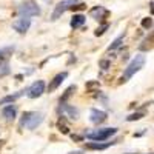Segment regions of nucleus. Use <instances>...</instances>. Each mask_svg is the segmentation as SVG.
<instances>
[{
    "instance_id": "nucleus-1",
    "label": "nucleus",
    "mask_w": 154,
    "mask_h": 154,
    "mask_svg": "<svg viewBox=\"0 0 154 154\" xmlns=\"http://www.w3.org/2000/svg\"><path fill=\"white\" fill-rule=\"evenodd\" d=\"M145 62H146V59H145V56L143 54H137L130 63H128V66L125 68V71H123V75H122V80L120 82H128L131 79V77L136 74V72H139L140 69H142L143 66H145Z\"/></svg>"
},
{
    "instance_id": "nucleus-2",
    "label": "nucleus",
    "mask_w": 154,
    "mask_h": 154,
    "mask_svg": "<svg viewBox=\"0 0 154 154\" xmlns=\"http://www.w3.org/2000/svg\"><path fill=\"white\" fill-rule=\"evenodd\" d=\"M43 122V114L37 111H25L22 119H20V126L28 128V130H35Z\"/></svg>"
},
{
    "instance_id": "nucleus-3",
    "label": "nucleus",
    "mask_w": 154,
    "mask_h": 154,
    "mask_svg": "<svg viewBox=\"0 0 154 154\" xmlns=\"http://www.w3.org/2000/svg\"><path fill=\"white\" fill-rule=\"evenodd\" d=\"M117 133V128H102V130H96L91 133H86L85 137L88 140H94V142H105L111 136Z\"/></svg>"
},
{
    "instance_id": "nucleus-4",
    "label": "nucleus",
    "mask_w": 154,
    "mask_h": 154,
    "mask_svg": "<svg viewBox=\"0 0 154 154\" xmlns=\"http://www.w3.org/2000/svg\"><path fill=\"white\" fill-rule=\"evenodd\" d=\"M19 14L20 17H34V16H40V8L37 6L34 0H26V2L20 3L19 6Z\"/></svg>"
},
{
    "instance_id": "nucleus-5",
    "label": "nucleus",
    "mask_w": 154,
    "mask_h": 154,
    "mask_svg": "<svg viewBox=\"0 0 154 154\" xmlns=\"http://www.w3.org/2000/svg\"><path fill=\"white\" fill-rule=\"evenodd\" d=\"M75 3H79L77 0H63V2H60L56 8H54V11H53V14H51V20H57V19H60V16L65 12L66 9H71Z\"/></svg>"
},
{
    "instance_id": "nucleus-6",
    "label": "nucleus",
    "mask_w": 154,
    "mask_h": 154,
    "mask_svg": "<svg viewBox=\"0 0 154 154\" xmlns=\"http://www.w3.org/2000/svg\"><path fill=\"white\" fill-rule=\"evenodd\" d=\"M57 112L60 116H65V117L71 119V120H77L79 119V114H80L77 108H74L71 105H66V103H60V106L57 108Z\"/></svg>"
},
{
    "instance_id": "nucleus-7",
    "label": "nucleus",
    "mask_w": 154,
    "mask_h": 154,
    "mask_svg": "<svg viewBox=\"0 0 154 154\" xmlns=\"http://www.w3.org/2000/svg\"><path fill=\"white\" fill-rule=\"evenodd\" d=\"M45 82L43 80H37V82H34L29 88H28V93H26V96L29 97V99H37V97H40L43 93H45Z\"/></svg>"
},
{
    "instance_id": "nucleus-8",
    "label": "nucleus",
    "mask_w": 154,
    "mask_h": 154,
    "mask_svg": "<svg viewBox=\"0 0 154 154\" xmlns=\"http://www.w3.org/2000/svg\"><path fill=\"white\" fill-rule=\"evenodd\" d=\"M119 142V139H114V140H111V142H106V143H103V142H88V143H85V149H89V151H103V149H108L109 146H112V145H116Z\"/></svg>"
},
{
    "instance_id": "nucleus-9",
    "label": "nucleus",
    "mask_w": 154,
    "mask_h": 154,
    "mask_svg": "<svg viewBox=\"0 0 154 154\" xmlns=\"http://www.w3.org/2000/svg\"><path fill=\"white\" fill-rule=\"evenodd\" d=\"M68 77V72L66 71H63V72H59L57 75H54L53 77V80H51L49 83H48V86H46V89H48V93H54L56 89L63 83V80H65Z\"/></svg>"
},
{
    "instance_id": "nucleus-10",
    "label": "nucleus",
    "mask_w": 154,
    "mask_h": 154,
    "mask_svg": "<svg viewBox=\"0 0 154 154\" xmlns=\"http://www.w3.org/2000/svg\"><path fill=\"white\" fill-rule=\"evenodd\" d=\"M31 26V20L29 17H20L17 19L14 23H12V28H14V31H17L19 34H25Z\"/></svg>"
},
{
    "instance_id": "nucleus-11",
    "label": "nucleus",
    "mask_w": 154,
    "mask_h": 154,
    "mask_svg": "<svg viewBox=\"0 0 154 154\" xmlns=\"http://www.w3.org/2000/svg\"><path fill=\"white\" fill-rule=\"evenodd\" d=\"M108 117V114L105 111H102V109H96L93 108L91 112H89V120H91L94 125H100V123H103Z\"/></svg>"
},
{
    "instance_id": "nucleus-12",
    "label": "nucleus",
    "mask_w": 154,
    "mask_h": 154,
    "mask_svg": "<svg viewBox=\"0 0 154 154\" xmlns=\"http://www.w3.org/2000/svg\"><path fill=\"white\" fill-rule=\"evenodd\" d=\"M89 16H91L93 19H96V20H105L109 16V11L105 9L103 6H96V8H93L91 11H89Z\"/></svg>"
},
{
    "instance_id": "nucleus-13",
    "label": "nucleus",
    "mask_w": 154,
    "mask_h": 154,
    "mask_svg": "<svg viewBox=\"0 0 154 154\" xmlns=\"http://www.w3.org/2000/svg\"><path fill=\"white\" fill-rule=\"evenodd\" d=\"M2 116L5 117V120L11 122V120H14L16 119V116H17V108L16 105H6L2 108Z\"/></svg>"
},
{
    "instance_id": "nucleus-14",
    "label": "nucleus",
    "mask_w": 154,
    "mask_h": 154,
    "mask_svg": "<svg viewBox=\"0 0 154 154\" xmlns=\"http://www.w3.org/2000/svg\"><path fill=\"white\" fill-rule=\"evenodd\" d=\"M14 51H16V46H14V45L2 46V48H0V65H2V63H5V62L11 57Z\"/></svg>"
},
{
    "instance_id": "nucleus-15",
    "label": "nucleus",
    "mask_w": 154,
    "mask_h": 154,
    "mask_svg": "<svg viewBox=\"0 0 154 154\" xmlns=\"http://www.w3.org/2000/svg\"><path fill=\"white\" fill-rule=\"evenodd\" d=\"M25 93H28V88H25V89H22V91H19V93H16V94H11V96H5L2 100H0V105H5V103H12L14 100H17L20 96H23Z\"/></svg>"
},
{
    "instance_id": "nucleus-16",
    "label": "nucleus",
    "mask_w": 154,
    "mask_h": 154,
    "mask_svg": "<svg viewBox=\"0 0 154 154\" xmlns=\"http://www.w3.org/2000/svg\"><path fill=\"white\" fill-rule=\"evenodd\" d=\"M83 23H85V16H82V14H74V17L71 19L69 26H71L72 29H77V28L83 26Z\"/></svg>"
},
{
    "instance_id": "nucleus-17",
    "label": "nucleus",
    "mask_w": 154,
    "mask_h": 154,
    "mask_svg": "<svg viewBox=\"0 0 154 154\" xmlns=\"http://www.w3.org/2000/svg\"><path fill=\"white\" fill-rule=\"evenodd\" d=\"M75 89H77V86H75V85H71L69 88H66V89H65V93H63V94L60 96V99H59V103H66V100L72 96V93L75 91Z\"/></svg>"
},
{
    "instance_id": "nucleus-18",
    "label": "nucleus",
    "mask_w": 154,
    "mask_h": 154,
    "mask_svg": "<svg viewBox=\"0 0 154 154\" xmlns=\"http://www.w3.org/2000/svg\"><path fill=\"white\" fill-rule=\"evenodd\" d=\"M152 48H154V32L149 37H146L145 40H143V43L140 45V49H142V51H149Z\"/></svg>"
},
{
    "instance_id": "nucleus-19",
    "label": "nucleus",
    "mask_w": 154,
    "mask_h": 154,
    "mask_svg": "<svg viewBox=\"0 0 154 154\" xmlns=\"http://www.w3.org/2000/svg\"><path fill=\"white\" fill-rule=\"evenodd\" d=\"M57 128L63 133V134H69V126L66 125V120H65V116H60V119L57 120Z\"/></svg>"
},
{
    "instance_id": "nucleus-20",
    "label": "nucleus",
    "mask_w": 154,
    "mask_h": 154,
    "mask_svg": "<svg viewBox=\"0 0 154 154\" xmlns=\"http://www.w3.org/2000/svg\"><path fill=\"white\" fill-rule=\"evenodd\" d=\"M123 37H125V32H123V34H120V35H119V37L116 38V40H114V42H112V43L108 46V51H114V49H117V48L120 46V43L123 42Z\"/></svg>"
},
{
    "instance_id": "nucleus-21",
    "label": "nucleus",
    "mask_w": 154,
    "mask_h": 154,
    "mask_svg": "<svg viewBox=\"0 0 154 154\" xmlns=\"http://www.w3.org/2000/svg\"><path fill=\"white\" fill-rule=\"evenodd\" d=\"M143 116H145V112H143V111H139V112L130 114V116L126 117V120H128V122H136V120H140V119L143 117Z\"/></svg>"
},
{
    "instance_id": "nucleus-22",
    "label": "nucleus",
    "mask_w": 154,
    "mask_h": 154,
    "mask_svg": "<svg viewBox=\"0 0 154 154\" xmlns=\"http://www.w3.org/2000/svg\"><path fill=\"white\" fill-rule=\"evenodd\" d=\"M140 25H142L143 29H149V28L152 26V19H151V17H145V19H142Z\"/></svg>"
},
{
    "instance_id": "nucleus-23",
    "label": "nucleus",
    "mask_w": 154,
    "mask_h": 154,
    "mask_svg": "<svg viewBox=\"0 0 154 154\" xmlns=\"http://www.w3.org/2000/svg\"><path fill=\"white\" fill-rule=\"evenodd\" d=\"M108 28H109V25H108V23H103V25H102V26H99V28L96 29V32H94V34H96V35L99 37V35H102V34H103V32H105V31H106Z\"/></svg>"
},
{
    "instance_id": "nucleus-24",
    "label": "nucleus",
    "mask_w": 154,
    "mask_h": 154,
    "mask_svg": "<svg viewBox=\"0 0 154 154\" xmlns=\"http://www.w3.org/2000/svg\"><path fill=\"white\" fill-rule=\"evenodd\" d=\"M9 72V66L6 65V62L5 63H2L0 65V75H5V74H8Z\"/></svg>"
},
{
    "instance_id": "nucleus-25",
    "label": "nucleus",
    "mask_w": 154,
    "mask_h": 154,
    "mask_svg": "<svg viewBox=\"0 0 154 154\" xmlns=\"http://www.w3.org/2000/svg\"><path fill=\"white\" fill-rule=\"evenodd\" d=\"M109 65H111V62H109V60H100V62H99V66H100L102 69H108Z\"/></svg>"
},
{
    "instance_id": "nucleus-26",
    "label": "nucleus",
    "mask_w": 154,
    "mask_h": 154,
    "mask_svg": "<svg viewBox=\"0 0 154 154\" xmlns=\"http://www.w3.org/2000/svg\"><path fill=\"white\" fill-rule=\"evenodd\" d=\"M85 8H86L85 3H75L71 9H72V11H82V9H85Z\"/></svg>"
},
{
    "instance_id": "nucleus-27",
    "label": "nucleus",
    "mask_w": 154,
    "mask_h": 154,
    "mask_svg": "<svg viewBox=\"0 0 154 154\" xmlns=\"http://www.w3.org/2000/svg\"><path fill=\"white\" fill-rule=\"evenodd\" d=\"M96 86H99V82H96V80H91V82L86 83V88H88V89H93V88H96Z\"/></svg>"
},
{
    "instance_id": "nucleus-28",
    "label": "nucleus",
    "mask_w": 154,
    "mask_h": 154,
    "mask_svg": "<svg viewBox=\"0 0 154 154\" xmlns=\"http://www.w3.org/2000/svg\"><path fill=\"white\" fill-rule=\"evenodd\" d=\"M71 139L75 140V142H82V140L85 139V136H79V134H71Z\"/></svg>"
},
{
    "instance_id": "nucleus-29",
    "label": "nucleus",
    "mask_w": 154,
    "mask_h": 154,
    "mask_svg": "<svg viewBox=\"0 0 154 154\" xmlns=\"http://www.w3.org/2000/svg\"><path fill=\"white\" fill-rule=\"evenodd\" d=\"M68 154H83L82 151H72V152H68Z\"/></svg>"
},
{
    "instance_id": "nucleus-30",
    "label": "nucleus",
    "mask_w": 154,
    "mask_h": 154,
    "mask_svg": "<svg viewBox=\"0 0 154 154\" xmlns=\"http://www.w3.org/2000/svg\"><path fill=\"white\" fill-rule=\"evenodd\" d=\"M3 143H5V140H0V146H2Z\"/></svg>"
},
{
    "instance_id": "nucleus-31",
    "label": "nucleus",
    "mask_w": 154,
    "mask_h": 154,
    "mask_svg": "<svg viewBox=\"0 0 154 154\" xmlns=\"http://www.w3.org/2000/svg\"><path fill=\"white\" fill-rule=\"evenodd\" d=\"M151 12H152V14H154V5H152V8H151Z\"/></svg>"
},
{
    "instance_id": "nucleus-32",
    "label": "nucleus",
    "mask_w": 154,
    "mask_h": 154,
    "mask_svg": "<svg viewBox=\"0 0 154 154\" xmlns=\"http://www.w3.org/2000/svg\"><path fill=\"white\" fill-rule=\"evenodd\" d=\"M126 154H139V152H126ZM154 154V152H152Z\"/></svg>"
}]
</instances>
